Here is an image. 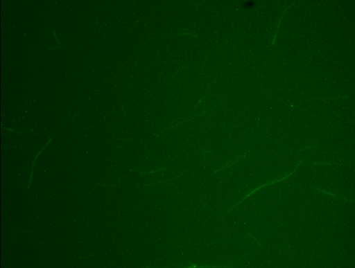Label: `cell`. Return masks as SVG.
Segmentation results:
<instances>
[{"label": "cell", "instance_id": "cell-1", "mask_svg": "<svg viewBox=\"0 0 355 268\" xmlns=\"http://www.w3.org/2000/svg\"><path fill=\"white\" fill-rule=\"evenodd\" d=\"M311 187L338 195L343 199L354 200V163L315 165Z\"/></svg>", "mask_w": 355, "mask_h": 268}]
</instances>
